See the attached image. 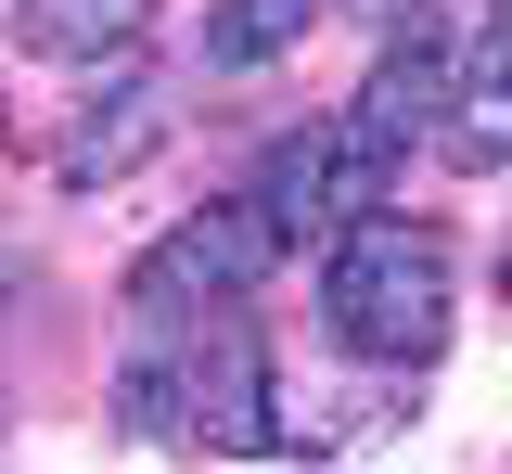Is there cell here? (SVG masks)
I'll list each match as a JSON object with an SVG mask.
<instances>
[{"label":"cell","mask_w":512,"mask_h":474,"mask_svg":"<svg viewBox=\"0 0 512 474\" xmlns=\"http://www.w3.org/2000/svg\"><path fill=\"white\" fill-rule=\"evenodd\" d=\"M320 308H333V346L372 359V372H410L448 346V244L410 231V218H346L333 270H320Z\"/></svg>","instance_id":"obj_1"},{"label":"cell","mask_w":512,"mask_h":474,"mask_svg":"<svg viewBox=\"0 0 512 474\" xmlns=\"http://www.w3.org/2000/svg\"><path fill=\"white\" fill-rule=\"evenodd\" d=\"M282 244H295V231H282L256 193H231V205H205V218H180V231H167V244L128 270V308H141V321L231 308V295H256V282L282 270Z\"/></svg>","instance_id":"obj_2"},{"label":"cell","mask_w":512,"mask_h":474,"mask_svg":"<svg viewBox=\"0 0 512 474\" xmlns=\"http://www.w3.org/2000/svg\"><path fill=\"white\" fill-rule=\"evenodd\" d=\"M180 449H218V462H256V449H282L269 359H256V334H244V321H218V334L180 359Z\"/></svg>","instance_id":"obj_3"},{"label":"cell","mask_w":512,"mask_h":474,"mask_svg":"<svg viewBox=\"0 0 512 474\" xmlns=\"http://www.w3.org/2000/svg\"><path fill=\"white\" fill-rule=\"evenodd\" d=\"M436 103H448V39L410 13V26L384 39V65L359 77L346 129H359V141H384V154H410V141H436Z\"/></svg>","instance_id":"obj_4"},{"label":"cell","mask_w":512,"mask_h":474,"mask_svg":"<svg viewBox=\"0 0 512 474\" xmlns=\"http://www.w3.org/2000/svg\"><path fill=\"white\" fill-rule=\"evenodd\" d=\"M154 141H167V77H116V90H103L77 129H64L52 180H64V193H90V180H128Z\"/></svg>","instance_id":"obj_5"},{"label":"cell","mask_w":512,"mask_h":474,"mask_svg":"<svg viewBox=\"0 0 512 474\" xmlns=\"http://www.w3.org/2000/svg\"><path fill=\"white\" fill-rule=\"evenodd\" d=\"M141 26H154V0H26V13H13V39H26V52H52V65L128 52Z\"/></svg>","instance_id":"obj_6"},{"label":"cell","mask_w":512,"mask_h":474,"mask_svg":"<svg viewBox=\"0 0 512 474\" xmlns=\"http://www.w3.org/2000/svg\"><path fill=\"white\" fill-rule=\"evenodd\" d=\"M333 0H218L205 13V65H269V52H295Z\"/></svg>","instance_id":"obj_7"},{"label":"cell","mask_w":512,"mask_h":474,"mask_svg":"<svg viewBox=\"0 0 512 474\" xmlns=\"http://www.w3.org/2000/svg\"><path fill=\"white\" fill-rule=\"evenodd\" d=\"M256 205H269L282 231H333V129H308V141H282V154L256 167Z\"/></svg>","instance_id":"obj_8"},{"label":"cell","mask_w":512,"mask_h":474,"mask_svg":"<svg viewBox=\"0 0 512 474\" xmlns=\"http://www.w3.org/2000/svg\"><path fill=\"white\" fill-rule=\"evenodd\" d=\"M461 116H436L448 141V167H500L512 154V39H500V65H474V90H448Z\"/></svg>","instance_id":"obj_9"},{"label":"cell","mask_w":512,"mask_h":474,"mask_svg":"<svg viewBox=\"0 0 512 474\" xmlns=\"http://www.w3.org/2000/svg\"><path fill=\"white\" fill-rule=\"evenodd\" d=\"M346 13H372V26H410V13H423V0H346Z\"/></svg>","instance_id":"obj_10"},{"label":"cell","mask_w":512,"mask_h":474,"mask_svg":"<svg viewBox=\"0 0 512 474\" xmlns=\"http://www.w3.org/2000/svg\"><path fill=\"white\" fill-rule=\"evenodd\" d=\"M487 13H500V39H512V0H487Z\"/></svg>","instance_id":"obj_11"},{"label":"cell","mask_w":512,"mask_h":474,"mask_svg":"<svg viewBox=\"0 0 512 474\" xmlns=\"http://www.w3.org/2000/svg\"><path fill=\"white\" fill-rule=\"evenodd\" d=\"M500 295H512V270H500Z\"/></svg>","instance_id":"obj_12"}]
</instances>
